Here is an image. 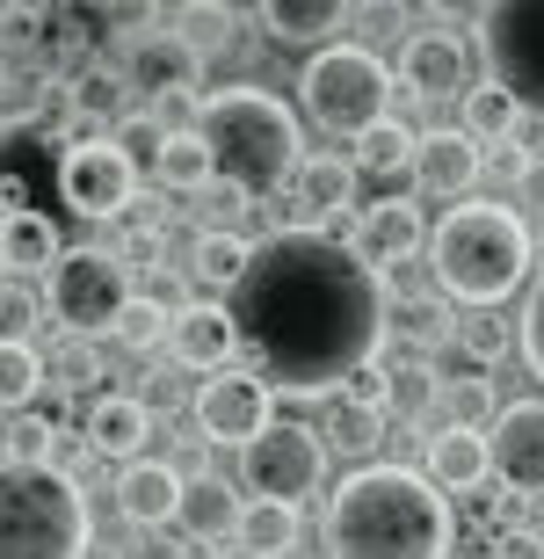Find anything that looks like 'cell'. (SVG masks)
<instances>
[{
    "label": "cell",
    "mask_w": 544,
    "mask_h": 559,
    "mask_svg": "<svg viewBox=\"0 0 544 559\" xmlns=\"http://www.w3.org/2000/svg\"><path fill=\"white\" fill-rule=\"evenodd\" d=\"M247 371L269 393L319 400L341 393L349 371L377 364L385 349V276L327 233H269L254 240L247 276L226 298Z\"/></svg>",
    "instance_id": "cell-1"
},
{
    "label": "cell",
    "mask_w": 544,
    "mask_h": 559,
    "mask_svg": "<svg viewBox=\"0 0 544 559\" xmlns=\"http://www.w3.org/2000/svg\"><path fill=\"white\" fill-rule=\"evenodd\" d=\"M327 559H450L458 509L436 495L421 465H356L335 479L327 516H319Z\"/></svg>",
    "instance_id": "cell-2"
},
{
    "label": "cell",
    "mask_w": 544,
    "mask_h": 559,
    "mask_svg": "<svg viewBox=\"0 0 544 559\" xmlns=\"http://www.w3.org/2000/svg\"><path fill=\"white\" fill-rule=\"evenodd\" d=\"M189 131L204 139L210 175L226 189H240L247 204L283 197L305 167V131H298L291 103L269 95V87H210L189 117Z\"/></svg>",
    "instance_id": "cell-3"
},
{
    "label": "cell",
    "mask_w": 544,
    "mask_h": 559,
    "mask_svg": "<svg viewBox=\"0 0 544 559\" xmlns=\"http://www.w3.org/2000/svg\"><path fill=\"white\" fill-rule=\"evenodd\" d=\"M530 254H537V240H530L523 211H508V204H472L464 197L428 233L436 290L464 312H494L501 298H516L523 276H530Z\"/></svg>",
    "instance_id": "cell-4"
},
{
    "label": "cell",
    "mask_w": 544,
    "mask_h": 559,
    "mask_svg": "<svg viewBox=\"0 0 544 559\" xmlns=\"http://www.w3.org/2000/svg\"><path fill=\"white\" fill-rule=\"evenodd\" d=\"M87 495L73 473L0 465V559H87Z\"/></svg>",
    "instance_id": "cell-5"
},
{
    "label": "cell",
    "mask_w": 544,
    "mask_h": 559,
    "mask_svg": "<svg viewBox=\"0 0 544 559\" xmlns=\"http://www.w3.org/2000/svg\"><path fill=\"white\" fill-rule=\"evenodd\" d=\"M298 103H305V117L319 131L363 139L371 124L392 117V66L377 59V51H363V44H327L298 73Z\"/></svg>",
    "instance_id": "cell-6"
},
{
    "label": "cell",
    "mask_w": 544,
    "mask_h": 559,
    "mask_svg": "<svg viewBox=\"0 0 544 559\" xmlns=\"http://www.w3.org/2000/svg\"><path fill=\"white\" fill-rule=\"evenodd\" d=\"M480 66L486 87H501L508 103L544 124V0H494L480 8Z\"/></svg>",
    "instance_id": "cell-7"
},
{
    "label": "cell",
    "mask_w": 544,
    "mask_h": 559,
    "mask_svg": "<svg viewBox=\"0 0 544 559\" xmlns=\"http://www.w3.org/2000/svg\"><path fill=\"white\" fill-rule=\"evenodd\" d=\"M131 306V270L109 248H65L44 276V312L59 320L73 342L117 334V312Z\"/></svg>",
    "instance_id": "cell-8"
},
{
    "label": "cell",
    "mask_w": 544,
    "mask_h": 559,
    "mask_svg": "<svg viewBox=\"0 0 544 559\" xmlns=\"http://www.w3.org/2000/svg\"><path fill=\"white\" fill-rule=\"evenodd\" d=\"M240 487L247 501H283V509H305V501L327 487V443H319L313 421H269L240 451Z\"/></svg>",
    "instance_id": "cell-9"
},
{
    "label": "cell",
    "mask_w": 544,
    "mask_h": 559,
    "mask_svg": "<svg viewBox=\"0 0 544 559\" xmlns=\"http://www.w3.org/2000/svg\"><path fill=\"white\" fill-rule=\"evenodd\" d=\"M117 81L153 95V103L168 109V117H196V81H204V44L189 37V29H138L124 44V66H117Z\"/></svg>",
    "instance_id": "cell-10"
},
{
    "label": "cell",
    "mask_w": 544,
    "mask_h": 559,
    "mask_svg": "<svg viewBox=\"0 0 544 559\" xmlns=\"http://www.w3.org/2000/svg\"><path fill=\"white\" fill-rule=\"evenodd\" d=\"M59 197L73 218H95V226H109V218H124L131 204H138V167L109 145V131H95V139L65 145L59 160Z\"/></svg>",
    "instance_id": "cell-11"
},
{
    "label": "cell",
    "mask_w": 544,
    "mask_h": 559,
    "mask_svg": "<svg viewBox=\"0 0 544 559\" xmlns=\"http://www.w3.org/2000/svg\"><path fill=\"white\" fill-rule=\"evenodd\" d=\"M189 415H196V429H204V443H218V451H247L254 436L276 421V393L262 385L254 371H218L196 385V400H189Z\"/></svg>",
    "instance_id": "cell-12"
},
{
    "label": "cell",
    "mask_w": 544,
    "mask_h": 559,
    "mask_svg": "<svg viewBox=\"0 0 544 559\" xmlns=\"http://www.w3.org/2000/svg\"><path fill=\"white\" fill-rule=\"evenodd\" d=\"M486 465L516 501H544V400H508L486 421Z\"/></svg>",
    "instance_id": "cell-13"
},
{
    "label": "cell",
    "mask_w": 544,
    "mask_h": 559,
    "mask_svg": "<svg viewBox=\"0 0 544 559\" xmlns=\"http://www.w3.org/2000/svg\"><path fill=\"white\" fill-rule=\"evenodd\" d=\"M392 81H407V95H421V103H464L480 87V51L464 37H450V29H414L399 44Z\"/></svg>",
    "instance_id": "cell-14"
},
{
    "label": "cell",
    "mask_w": 544,
    "mask_h": 559,
    "mask_svg": "<svg viewBox=\"0 0 544 559\" xmlns=\"http://www.w3.org/2000/svg\"><path fill=\"white\" fill-rule=\"evenodd\" d=\"M421 240H428V226H421V204H414V197H377V204L356 211V226H349V254H356L371 276L399 270Z\"/></svg>",
    "instance_id": "cell-15"
},
{
    "label": "cell",
    "mask_w": 544,
    "mask_h": 559,
    "mask_svg": "<svg viewBox=\"0 0 544 559\" xmlns=\"http://www.w3.org/2000/svg\"><path fill=\"white\" fill-rule=\"evenodd\" d=\"M168 349L174 364H189V371H232V356H240V334H232V312L218 306V298H196V306H182L168 320Z\"/></svg>",
    "instance_id": "cell-16"
},
{
    "label": "cell",
    "mask_w": 544,
    "mask_h": 559,
    "mask_svg": "<svg viewBox=\"0 0 544 559\" xmlns=\"http://www.w3.org/2000/svg\"><path fill=\"white\" fill-rule=\"evenodd\" d=\"M81 443H87L95 457L138 465V457H146V443H153V400H138V393H95Z\"/></svg>",
    "instance_id": "cell-17"
},
{
    "label": "cell",
    "mask_w": 544,
    "mask_h": 559,
    "mask_svg": "<svg viewBox=\"0 0 544 559\" xmlns=\"http://www.w3.org/2000/svg\"><path fill=\"white\" fill-rule=\"evenodd\" d=\"M480 182V145L464 139L458 124L450 131H421L414 145V189L421 197H443V204H464V189Z\"/></svg>",
    "instance_id": "cell-18"
},
{
    "label": "cell",
    "mask_w": 544,
    "mask_h": 559,
    "mask_svg": "<svg viewBox=\"0 0 544 559\" xmlns=\"http://www.w3.org/2000/svg\"><path fill=\"white\" fill-rule=\"evenodd\" d=\"M182 487L189 479L174 473L168 457H138V465L117 473V516L138 523V531H160V523H174V509H182Z\"/></svg>",
    "instance_id": "cell-19"
},
{
    "label": "cell",
    "mask_w": 544,
    "mask_h": 559,
    "mask_svg": "<svg viewBox=\"0 0 544 559\" xmlns=\"http://www.w3.org/2000/svg\"><path fill=\"white\" fill-rule=\"evenodd\" d=\"M421 473L436 479V495H480L494 465H486V429H464V421H443L428 436V465Z\"/></svg>",
    "instance_id": "cell-20"
},
{
    "label": "cell",
    "mask_w": 544,
    "mask_h": 559,
    "mask_svg": "<svg viewBox=\"0 0 544 559\" xmlns=\"http://www.w3.org/2000/svg\"><path fill=\"white\" fill-rule=\"evenodd\" d=\"M349 22H356V8H341V0H269L262 8V29L291 51H327L335 29H349Z\"/></svg>",
    "instance_id": "cell-21"
},
{
    "label": "cell",
    "mask_w": 544,
    "mask_h": 559,
    "mask_svg": "<svg viewBox=\"0 0 544 559\" xmlns=\"http://www.w3.org/2000/svg\"><path fill=\"white\" fill-rule=\"evenodd\" d=\"M240 509H247V501L232 495V479H189L174 523H182V538H196V545H226L232 531H240Z\"/></svg>",
    "instance_id": "cell-22"
},
{
    "label": "cell",
    "mask_w": 544,
    "mask_h": 559,
    "mask_svg": "<svg viewBox=\"0 0 544 559\" xmlns=\"http://www.w3.org/2000/svg\"><path fill=\"white\" fill-rule=\"evenodd\" d=\"M356 167H349V153H305V167H298V182H291V197L313 218H341V211L356 204Z\"/></svg>",
    "instance_id": "cell-23"
},
{
    "label": "cell",
    "mask_w": 544,
    "mask_h": 559,
    "mask_svg": "<svg viewBox=\"0 0 544 559\" xmlns=\"http://www.w3.org/2000/svg\"><path fill=\"white\" fill-rule=\"evenodd\" d=\"M59 226L44 218L37 204L29 211H15V218H0V270H15V276H51V262H59Z\"/></svg>",
    "instance_id": "cell-24"
},
{
    "label": "cell",
    "mask_w": 544,
    "mask_h": 559,
    "mask_svg": "<svg viewBox=\"0 0 544 559\" xmlns=\"http://www.w3.org/2000/svg\"><path fill=\"white\" fill-rule=\"evenodd\" d=\"M247 262H254V240H247V233H196V248H189L196 284H204V290H226V298H232V284L247 276Z\"/></svg>",
    "instance_id": "cell-25"
},
{
    "label": "cell",
    "mask_w": 544,
    "mask_h": 559,
    "mask_svg": "<svg viewBox=\"0 0 544 559\" xmlns=\"http://www.w3.org/2000/svg\"><path fill=\"white\" fill-rule=\"evenodd\" d=\"M232 545H240L247 559H283L298 545V509H283V501H247Z\"/></svg>",
    "instance_id": "cell-26"
},
{
    "label": "cell",
    "mask_w": 544,
    "mask_h": 559,
    "mask_svg": "<svg viewBox=\"0 0 544 559\" xmlns=\"http://www.w3.org/2000/svg\"><path fill=\"white\" fill-rule=\"evenodd\" d=\"M356 153H349V167L356 175H407L414 167V145H421V131H407L399 117H385V124H371L363 139H349Z\"/></svg>",
    "instance_id": "cell-27"
},
{
    "label": "cell",
    "mask_w": 544,
    "mask_h": 559,
    "mask_svg": "<svg viewBox=\"0 0 544 559\" xmlns=\"http://www.w3.org/2000/svg\"><path fill=\"white\" fill-rule=\"evenodd\" d=\"M59 421L51 415H8V429H0V465H29V473H51V457H59Z\"/></svg>",
    "instance_id": "cell-28"
},
{
    "label": "cell",
    "mask_w": 544,
    "mask_h": 559,
    "mask_svg": "<svg viewBox=\"0 0 544 559\" xmlns=\"http://www.w3.org/2000/svg\"><path fill=\"white\" fill-rule=\"evenodd\" d=\"M319 443H327V457H363V465H377V443H385V415H363V407H349V400H335L327 407V421H319Z\"/></svg>",
    "instance_id": "cell-29"
},
{
    "label": "cell",
    "mask_w": 544,
    "mask_h": 559,
    "mask_svg": "<svg viewBox=\"0 0 544 559\" xmlns=\"http://www.w3.org/2000/svg\"><path fill=\"white\" fill-rule=\"evenodd\" d=\"M51 95H59V81H51V73H37V66H8V73H0V131L44 124Z\"/></svg>",
    "instance_id": "cell-30"
},
{
    "label": "cell",
    "mask_w": 544,
    "mask_h": 559,
    "mask_svg": "<svg viewBox=\"0 0 544 559\" xmlns=\"http://www.w3.org/2000/svg\"><path fill=\"white\" fill-rule=\"evenodd\" d=\"M44 393V349L37 342H0V415H29Z\"/></svg>",
    "instance_id": "cell-31"
},
{
    "label": "cell",
    "mask_w": 544,
    "mask_h": 559,
    "mask_svg": "<svg viewBox=\"0 0 544 559\" xmlns=\"http://www.w3.org/2000/svg\"><path fill=\"white\" fill-rule=\"evenodd\" d=\"M153 182L168 189V197H204V189L218 182V175H210L204 139H196V131H174L168 153H160V167H153Z\"/></svg>",
    "instance_id": "cell-32"
},
{
    "label": "cell",
    "mask_w": 544,
    "mask_h": 559,
    "mask_svg": "<svg viewBox=\"0 0 544 559\" xmlns=\"http://www.w3.org/2000/svg\"><path fill=\"white\" fill-rule=\"evenodd\" d=\"M464 139H472V145H508V139H516V131H523V109H516V103H508V95H501V87H472V95H464Z\"/></svg>",
    "instance_id": "cell-33"
},
{
    "label": "cell",
    "mask_w": 544,
    "mask_h": 559,
    "mask_svg": "<svg viewBox=\"0 0 544 559\" xmlns=\"http://www.w3.org/2000/svg\"><path fill=\"white\" fill-rule=\"evenodd\" d=\"M168 139H174V124L160 117V109H138V117H117V124H109V145H117L138 175H153V167H160Z\"/></svg>",
    "instance_id": "cell-34"
},
{
    "label": "cell",
    "mask_w": 544,
    "mask_h": 559,
    "mask_svg": "<svg viewBox=\"0 0 544 559\" xmlns=\"http://www.w3.org/2000/svg\"><path fill=\"white\" fill-rule=\"evenodd\" d=\"M81 8H44V29H37V73H59L87 51V29H81Z\"/></svg>",
    "instance_id": "cell-35"
},
{
    "label": "cell",
    "mask_w": 544,
    "mask_h": 559,
    "mask_svg": "<svg viewBox=\"0 0 544 559\" xmlns=\"http://www.w3.org/2000/svg\"><path fill=\"white\" fill-rule=\"evenodd\" d=\"M44 385H59V393H95V385H102V349H95V342H59V349L44 356Z\"/></svg>",
    "instance_id": "cell-36"
},
{
    "label": "cell",
    "mask_w": 544,
    "mask_h": 559,
    "mask_svg": "<svg viewBox=\"0 0 544 559\" xmlns=\"http://www.w3.org/2000/svg\"><path fill=\"white\" fill-rule=\"evenodd\" d=\"M168 320H174V312L160 306V298L131 290V306L117 312V349H160V342H168Z\"/></svg>",
    "instance_id": "cell-37"
},
{
    "label": "cell",
    "mask_w": 544,
    "mask_h": 559,
    "mask_svg": "<svg viewBox=\"0 0 544 559\" xmlns=\"http://www.w3.org/2000/svg\"><path fill=\"white\" fill-rule=\"evenodd\" d=\"M450 342H458L464 356L494 364V356H508V342H516V334H508L501 312H458V334H450Z\"/></svg>",
    "instance_id": "cell-38"
},
{
    "label": "cell",
    "mask_w": 544,
    "mask_h": 559,
    "mask_svg": "<svg viewBox=\"0 0 544 559\" xmlns=\"http://www.w3.org/2000/svg\"><path fill=\"white\" fill-rule=\"evenodd\" d=\"M37 320H44V290H29V284H0V342H29L37 334Z\"/></svg>",
    "instance_id": "cell-39"
},
{
    "label": "cell",
    "mask_w": 544,
    "mask_h": 559,
    "mask_svg": "<svg viewBox=\"0 0 544 559\" xmlns=\"http://www.w3.org/2000/svg\"><path fill=\"white\" fill-rule=\"evenodd\" d=\"M392 371V415H428L436 407V378H428V364H385Z\"/></svg>",
    "instance_id": "cell-40"
},
{
    "label": "cell",
    "mask_w": 544,
    "mask_h": 559,
    "mask_svg": "<svg viewBox=\"0 0 544 559\" xmlns=\"http://www.w3.org/2000/svg\"><path fill=\"white\" fill-rule=\"evenodd\" d=\"M109 254H117L124 270H168V262H160V254H168V233L160 226H124Z\"/></svg>",
    "instance_id": "cell-41"
},
{
    "label": "cell",
    "mask_w": 544,
    "mask_h": 559,
    "mask_svg": "<svg viewBox=\"0 0 544 559\" xmlns=\"http://www.w3.org/2000/svg\"><path fill=\"white\" fill-rule=\"evenodd\" d=\"M399 328H407V342H414V349H436V342H450V334H458V320H450L436 298H414Z\"/></svg>",
    "instance_id": "cell-42"
},
{
    "label": "cell",
    "mask_w": 544,
    "mask_h": 559,
    "mask_svg": "<svg viewBox=\"0 0 544 559\" xmlns=\"http://www.w3.org/2000/svg\"><path fill=\"white\" fill-rule=\"evenodd\" d=\"M341 400H349V407H363V415H385V407H392V371H385V364H363V371H349Z\"/></svg>",
    "instance_id": "cell-43"
},
{
    "label": "cell",
    "mask_w": 544,
    "mask_h": 559,
    "mask_svg": "<svg viewBox=\"0 0 544 559\" xmlns=\"http://www.w3.org/2000/svg\"><path fill=\"white\" fill-rule=\"evenodd\" d=\"M450 407H458L464 429H486V421L501 415V407H494V385H486V378H458V385H450Z\"/></svg>",
    "instance_id": "cell-44"
},
{
    "label": "cell",
    "mask_w": 544,
    "mask_h": 559,
    "mask_svg": "<svg viewBox=\"0 0 544 559\" xmlns=\"http://www.w3.org/2000/svg\"><path fill=\"white\" fill-rule=\"evenodd\" d=\"M516 342H523V364L544 378V276H537V290H530V306H523V328H516Z\"/></svg>",
    "instance_id": "cell-45"
},
{
    "label": "cell",
    "mask_w": 544,
    "mask_h": 559,
    "mask_svg": "<svg viewBox=\"0 0 544 559\" xmlns=\"http://www.w3.org/2000/svg\"><path fill=\"white\" fill-rule=\"evenodd\" d=\"M494 559H544V538H537V531L523 523V531H508V538H494Z\"/></svg>",
    "instance_id": "cell-46"
},
{
    "label": "cell",
    "mask_w": 544,
    "mask_h": 559,
    "mask_svg": "<svg viewBox=\"0 0 544 559\" xmlns=\"http://www.w3.org/2000/svg\"><path fill=\"white\" fill-rule=\"evenodd\" d=\"M516 189H523L530 211H544V160H523V167H516Z\"/></svg>",
    "instance_id": "cell-47"
},
{
    "label": "cell",
    "mask_w": 544,
    "mask_h": 559,
    "mask_svg": "<svg viewBox=\"0 0 544 559\" xmlns=\"http://www.w3.org/2000/svg\"><path fill=\"white\" fill-rule=\"evenodd\" d=\"M530 531H537V538H544V501H530Z\"/></svg>",
    "instance_id": "cell-48"
},
{
    "label": "cell",
    "mask_w": 544,
    "mask_h": 559,
    "mask_svg": "<svg viewBox=\"0 0 544 559\" xmlns=\"http://www.w3.org/2000/svg\"><path fill=\"white\" fill-rule=\"evenodd\" d=\"M0 145H8V131H0Z\"/></svg>",
    "instance_id": "cell-49"
},
{
    "label": "cell",
    "mask_w": 544,
    "mask_h": 559,
    "mask_svg": "<svg viewBox=\"0 0 544 559\" xmlns=\"http://www.w3.org/2000/svg\"><path fill=\"white\" fill-rule=\"evenodd\" d=\"M0 73H8V66H0Z\"/></svg>",
    "instance_id": "cell-50"
}]
</instances>
